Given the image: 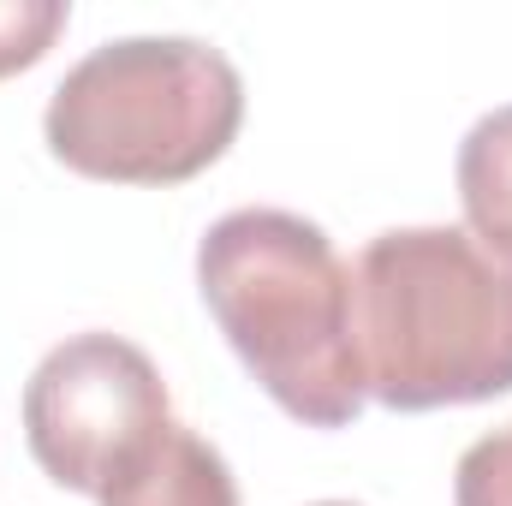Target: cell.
Listing matches in <instances>:
<instances>
[{"mask_svg":"<svg viewBox=\"0 0 512 506\" xmlns=\"http://www.w3.org/2000/svg\"><path fill=\"white\" fill-rule=\"evenodd\" d=\"M453 506H512V423L459 453Z\"/></svg>","mask_w":512,"mask_h":506,"instance_id":"ba28073f","label":"cell"},{"mask_svg":"<svg viewBox=\"0 0 512 506\" xmlns=\"http://www.w3.org/2000/svg\"><path fill=\"white\" fill-rule=\"evenodd\" d=\"M364 393L387 411L512 393V256L465 227H387L352 268Z\"/></svg>","mask_w":512,"mask_h":506,"instance_id":"7a4b0ae2","label":"cell"},{"mask_svg":"<svg viewBox=\"0 0 512 506\" xmlns=\"http://www.w3.org/2000/svg\"><path fill=\"white\" fill-rule=\"evenodd\" d=\"M96 506H239V483H233L227 459L191 423L173 417V429L143 459V471L126 477L114 495H102Z\"/></svg>","mask_w":512,"mask_h":506,"instance_id":"5b68a950","label":"cell"},{"mask_svg":"<svg viewBox=\"0 0 512 506\" xmlns=\"http://www.w3.org/2000/svg\"><path fill=\"white\" fill-rule=\"evenodd\" d=\"M453 179H459L465 233L495 256H512V102L465 131Z\"/></svg>","mask_w":512,"mask_h":506,"instance_id":"8992f818","label":"cell"},{"mask_svg":"<svg viewBox=\"0 0 512 506\" xmlns=\"http://www.w3.org/2000/svg\"><path fill=\"white\" fill-rule=\"evenodd\" d=\"M316 506H352V501H316Z\"/></svg>","mask_w":512,"mask_h":506,"instance_id":"9c48e42d","label":"cell"},{"mask_svg":"<svg viewBox=\"0 0 512 506\" xmlns=\"http://www.w3.org/2000/svg\"><path fill=\"white\" fill-rule=\"evenodd\" d=\"M66 24H72L66 0H0V78L30 72L60 42Z\"/></svg>","mask_w":512,"mask_h":506,"instance_id":"52a82bcc","label":"cell"},{"mask_svg":"<svg viewBox=\"0 0 512 506\" xmlns=\"http://www.w3.org/2000/svg\"><path fill=\"white\" fill-rule=\"evenodd\" d=\"M197 292L251 381L304 429H352L364 364L352 268L292 209H233L197 245Z\"/></svg>","mask_w":512,"mask_h":506,"instance_id":"6da1fadb","label":"cell"},{"mask_svg":"<svg viewBox=\"0 0 512 506\" xmlns=\"http://www.w3.org/2000/svg\"><path fill=\"white\" fill-rule=\"evenodd\" d=\"M173 429V399L155 358L120 334H72L24 381V441L48 483L114 495Z\"/></svg>","mask_w":512,"mask_h":506,"instance_id":"277c9868","label":"cell"},{"mask_svg":"<svg viewBox=\"0 0 512 506\" xmlns=\"http://www.w3.org/2000/svg\"><path fill=\"white\" fill-rule=\"evenodd\" d=\"M245 126L239 66L197 36H120L90 48L48 96V155L108 185H185Z\"/></svg>","mask_w":512,"mask_h":506,"instance_id":"3957f363","label":"cell"}]
</instances>
